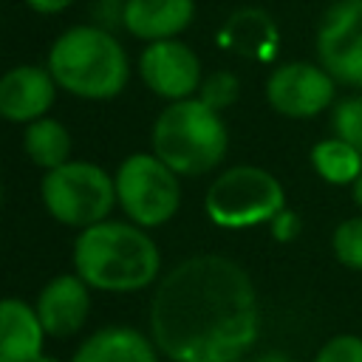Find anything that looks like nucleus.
Segmentation results:
<instances>
[{"instance_id":"25","label":"nucleus","mask_w":362,"mask_h":362,"mask_svg":"<svg viewBox=\"0 0 362 362\" xmlns=\"http://www.w3.org/2000/svg\"><path fill=\"white\" fill-rule=\"evenodd\" d=\"M252 362H294V359L288 354H283V351H266V354L255 356Z\"/></svg>"},{"instance_id":"1","label":"nucleus","mask_w":362,"mask_h":362,"mask_svg":"<svg viewBox=\"0 0 362 362\" xmlns=\"http://www.w3.org/2000/svg\"><path fill=\"white\" fill-rule=\"evenodd\" d=\"M260 334L249 272L223 255H192L150 300V339L173 362H240Z\"/></svg>"},{"instance_id":"17","label":"nucleus","mask_w":362,"mask_h":362,"mask_svg":"<svg viewBox=\"0 0 362 362\" xmlns=\"http://www.w3.org/2000/svg\"><path fill=\"white\" fill-rule=\"evenodd\" d=\"M308 161L314 173L331 187H351L362 173V150H356L354 144H348L334 133L311 147Z\"/></svg>"},{"instance_id":"24","label":"nucleus","mask_w":362,"mask_h":362,"mask_svg":"<svg viewBox=\"0 0 362 362\" xmlns=\"http://www.w3.org/2000/svg\"><path fill=\"white\" fill-rule=\"evenodd\" d=\"M31 11H37V14H59V11H65L74 0H23Z\"/></svg>"},{"instance_id":"9","label":"nucleus","mask_w":362,"mask_h":362,"mask_svg":"<svg viewBox=\"0 0 362 362\" xmlns=\"http://www.w3.org/2000/svg\"><path fill=\"white\" fill-rule=\"evenodd\" d=\"M337 79L320 62H283L266 79V102L286 119H314L331 110Z\"/></svg>"},{"instance_id":"7","label":"nucleus","mask_w":362,"mask_h":362,"mask_svg":"<svg viewBox=\"0 0 362 362\" xmlns=\"http://www.w3.org/2000/svg\"><path fill=\"white\" fill-rule=\"evenodd\" d=\"M116 201L139 226H161L181 206L178 173L156 153H133L116 170Z\"/></svg>"},{"instance_id":"5","label":"nucleus","mask_w":362,"mask_h":362,"mask_svg":"<svg viewBox=\"0 0 362 362\" xmlns=\"http://www.w3.org/2000/svg\"><path fill=\"white\" fill-rule=\"evenodd\" d=\"M286 206V189L263 167L238 164L223 170L206 189L204 209L215 226L249 229L269 223Z\"/></svg>"},{"instance_id":"14","label":"nucleus","mask_w":362,"mask_h":362,"mask_svg":"<svg viewBox=\"0 0 362 362\" xmlns=\"http://www.w3.org/2000/svg\"><path fill=\"white\" fill-rule=\"evenodd\" d=\"M45 337L34 305L17 297L0 300V362H37Z\"/></svg>"},{"instance_id":"12","label":"nucleus","mask_w":362,"mask_h":362,"mask_svg":"<svg viewBox=\"0 0 362 362\" xmlns=\"http://www.w3.org/2000/svg\"><path fill=\"white\" fill-rule=\"evenodd\" d=\"M57 82L48 68L17 65L0 76V116L14 124H28L45 116L54 105Z\"/></svg>"},{"instance_id":"26","label":"nucleus","mask_w":362,"mask_h":362,"mask_svg":"<svg viewBox=\"0 0 362 362\" xmlns=\"http://www.w3.org/2000/svg\"><path fill=\"white\" fill-rule=\"evenodd\" d=\"M351 195H354V204H356L359 212H362V173H359V178L351 184Z\"/></svg>"},{"instance_id":"18","label":"nucleus","mask_w":362,"mask_h":362,"mask_svg":"<svg viewBox=\"0 0 362 362\" xmlns=\"http://www.w3.org/2000/svg\"><path fill=\"white\" fill-rule=\"evenodd\" d=\"M23 150L37 167L54 170L71 158V133L65 130L62 122H57L51 116H40L25 124Z\"/></svg>"},{"instance_id":"3","label":"nucleus","mask_w":362,"mask_h":362,"mask_svg":"<svg viewBox=\"0 0 362 362\" xmlns=\"http://www.w3.org/2000/svg\"><path fill=\"white\" fill-rule=\"evenodd\" d=\"M48 71L62 90L79 99H113L130 79V59L107 28L71 25L54 40Z\"/></svg>"},{"instance_id":"15","label":"nucleus","mask_w":362,"mask_h":362,"mask_svg":"<svg viewBox=\"0 0 362 362\" xmlns=\"http://www.w3.org/2000/svg\"><path fill=\"white\" fill-rule=\"evenodd\" d=\"M221 45L238 57L272 59L277 54L280 34H277L274 20L263 8L246 6L226 17V23L221 28Z\"/></svg>"},{"instance_id":"27","label":"nucleus","mask_w":362,"mask_h":362,"mask_svg":"<svg viewBox=\"0 0 362 362\" xmlns=\"http://www.w3.org/2000/svg\"><path fill=\"white\" fill-rule=\"evenodd\" d=\"M37 362H59V359H54V356H45V354H42V356H40Z\"/></svg>"},{"instance_id":"16","label":"nucleus","mask_w":362,"mask_h":362,"mask_svg":"<svg viewBox=\"0 0 362 362\" xmlns=\"http://www.w3.org/2000/svg\"><path fill=\"white\" fill-rule=\"evenodd\" d=\"M156 342L136 328L107 325L93 331L71 356V362H158Z\"/></svg>"},{"instance_id":"11","label":"nucleus","mask_w":362,"mask_h":362,"mask_svg":"<svg viewBox=\"0 0 362 362\" xmlns=\"http://www.w3.org/2000/svg\"><path fill=\"white\" fill-rule=\"evenodd\" d=\"M34 311L45 328L48 337L65 339L74 337L90 314V286L74 272V274H57L45 283L40 291Z\"/></svg>"},{"instance_id":"8","label":"nucleus","mask_w":362,"mask_h":362,"mask_svg":"<svg viewBox=\"0 0 362 362\" xmlns=\"http://www.w3.org/2000/svg\"><path fill=\"white\" fill-rule=\"evenodd\" d=\"M314 51L337 85L362 88V0H334L322 11Z\"/></svg>"},{"instance_id":"21","label":"nucleus","mask_w":362,"mask_h":362,"mask_svg":"<svg viewBox=\"0 0 362 362\" xmlns=\"http://www.w3.org/2000/svg\"><path fill=\"white\" fill-rule=\"evenodd\" d=\"M238 96H240V82L232 71H212L198 85V99L218 113L226 110L229 105H235Z\"/></svg>"},{"instance_id":"10","label":"nucleus","mask_w":362,"mask_h":362,"mask_svg":"<svg viewBox=\"0 0 362 362\" xmlns=\"http://www.w3.org/2000/svg\"><path fill=\"white\" fill-rule=\"evenodd\" d=\"M139 76L156 96L170 99V102L192 96L204 79L198 54L175 37L156 40L141 51Z\"/></svg>"},{"instance_id":"2","label":"nucleus","mask_w":362,"mask_h":362,"mask_svg":"<svg viewBox=\"0 0 362 362\" xmlns=\"http://www.w3.org/2000/svg\"><path fill=\"white\" fill-rule=\"evenodd\" d=\"M161 252L139 223L99 221L79 229L74 240V269L96 291H139L156 283Z\"/></svg>"},{"instance_id":"6","label":"nucleus","mask_w":362,"mask_h":362,"mask_svg":"<svg viewBox=\"0 0 362 362\" xmlns=\"http://www.w3.org/2000/svg\"><path fill=\"white\" fill-rule=\"evenodd\" d=\"M48 215L65 226L85 229L110 215L116 201V181L93 161H65L45 170L40 184Z\"/></svg>"},{"instance_id":"13","label":"nucleus","mask_w":362,"mask_h":362,"mask_svg":"<svg viewBox=\"0 0 362 362\" xmlns=\"http://www.w3.org/2000/svg\"><path fill=\"white\" fill-rule=\"evenodd\" d=\"M195 17V0H124L122 25L127 34L156 42L181 34Z\"/></svg>"},{"instance_id":"28","label":"nucleus","mask_w":362,"mask_h":362,"mask_svg":"<svg viewBox=\"0 0 362 362\" xmlns=\"http://www.w3.org/2000/svg\"><path fill=\"white\" fill-rule=\"evenodd\" d=\"M0 204H3V178H0Z\"/></svg>"},{"instance_id":"4","label":"nucleus","mask_w":362,"mask_h":362,"mask_svg":"<svg viewBox=\"0 0 362 362\" xmlns=\"http://www.w3.org/2000/svg\"><path fill=\"white\" fill-rule=\"evenodd\" d=\"M153 153L178 175H204L215 170L229 147V130L218 110L198 96L170 102L153 122Z\"/></svg>"},{"instance_id":"20","label":"nucleus","mask_w":362,"mask_h":362,"mask_svg":"<svg viewBox=\"0 0 362 362\" xmlns=\"http://www.w3.org/2000/svg\"><path fill=\"white\" fill-rule=\"evenodd\" d=\"M331 133L362 150V93L331 105Z\"/></svg>"},{"instance_id":"23","label":"nucleus","mask_w":362,"mask_h":362,"mask_svg":"<svg viewBox=\"0 0 362 362\" xmlns=\"http://www.w3.org/2000/svg\"><path fill=\"white\" fill-rule=\"evenodd\" d=\"M269 229H272V238H274V240H280V243H291V240L303 232V221H300V215H297L294 209L283 206V209L269 221Z\"/></svg>"},{"instance_id":"22","label":"nucleus","mask_w":362,"mask_h":362,"mask_svg":"<svg viewBox=\"0 0 362 362\" xmlns=\"http://www.w3.org/2000/svg\"><path fill=\"white\" fill-rule=\"evenodd\" d=\"M311 362H362V337L337 334L320 345Z\"/></svg>"},{"instance_id":"19","label":"nucleus","mask_w":362,"mask_h":362,"mask_svg":"<svg viewBox=\"0 0 362 362\" xmlns=\"http://www.w3.org/2000/svg\"><path fill=\"white\" fill-rule=\"evenodd\" d=\"M331 252L339 266L362 272V215H351L337 223L331 235Z\"/></svg>"}]
</instances>
